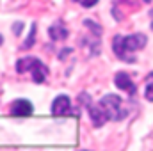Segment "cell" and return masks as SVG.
Returning <instances> with one entry per match:
<instances>
[{
	"instance_id": "52a82bcc",
	"label": "cell",
	"mask_w": 153,
	"mask_h": 151,
	"mask_svg": "<svg viewBox=\"0 0 153 151\" xmlns=\"http://www.w3.org/2000/svg\"><path fill=\"white\" fill-rule=\"evenodd\" d=\"M48 36L52 41H62L68 38V29L64 27L62 21H55L50 29H48Z\"/></svg>"
},
{
	"instance_id": "8fae6325",
	"label": "cell",
	"mask_w": 153,
	"mask_h": 151,
	"mask_svg": "<svg viewBox=\"0 0 153 151\" xmlns=\"http://www.w3.org/2000/svg\"><path fill=\"white\" fill-rule=\"evenodd\" d=\"M13 29H14V34H16V36H20L18 32H20V29H23V23H16V25H14Z\"/></svg>"
},
{
	"instance_id": "9c48e42d",
	"label": "cell",
	"mask_w": 153,
	"mask_h": 151,
	"mask_svg": "<svg viewBox=\"0 0 153 151\" xmlns=\"http://www.w3.org/2000/svg\"><path fill=\"white\" fill-rule=\"evenodd\" d=\"M36 30H38V27H36V23L32 25V29H30V36L29 39L25 41V44H23V48H30L32 44H34V38H36Z\"/></svg>"
},
{
	"instance_id": "8992f818",
	"label": "cell",
	"mask_w": 153,
	"mask_h": 151,
	"mask_svg": "<svg viewBox=\"0 0 153 151\" xmlns=\"http://www.w3.org/2000/svg\"><path fill=\"white\" fill-rule=\"evenodd\" d=\"M32 110H34V107L29 100H16L11 105V114L14 117H27L32 114Z\"/></svg>"
},
{
	"instance_id": "5bb4252c",
	"label": "cell",
	"mask_w": 153,
	"mask_h": 151,
	"mask_svg": "<svg viewBox=\"0 0 153 151\" xmlns=\"http://www.w3.org/2000/svg\"><path fill=\"white\" fill-rule=\"evenodd\" d=\"M143 2H146V4H150V2H152V0H143Z\"/></svg>"
},
{
	"instance_id": "30bf717a",
	"label": "cell",
	"mask_w": 153,
	"mask_h": 151,
	"mask_svg": "<svg viewBox=\"0 0 153 151\" xmlns=\"http://www.w3.org/2000/svg\"><path fill=\"white\" fill-rule=\"evenodd\" d=\"M75 2H78L82 7H85V9H89V7H94L96 4H98V0H75Z\"/></svg>"
},
{
	"instance_id": "4fadbf2b",
	"label": "cell",
	"mask_w": 153,
	"mask_h": 151,
	"mask_svg": "<svg viewBox=\"0 0 153 151\" xmlns=\"http://www.w3.org/2000/svg\"><path fill=\"white\" fill-rule=\"evenodd\" d=\"M150 16H152V18H153V9H152V11H150Z\"/></svg>"
},
{
	"instance_id": "ba28073f",
	"label": "cell",
	"mask_w": 153,
	"mask_h": 151,
	"mask_svg": "<svg viewBox=\"0 0 153 151\" xmlns=\"http://www.w3.org/2000/svg\"><path fill=\"white\" fill-rule=\"evenodd\" d=\"M144 98L148 101H153V71L146 78V89H144Z\"/></svg>"
},
{
	"instance_id": "7c38bea8",
	"label": "cell",
	"mask_w": 153,
	"mask_h": 151,
	"mask_svg": "<svg viewBox=\"0 0 153 151\" xmlns=\"http://www.w3.org/2000/svg\"><path fill=\"white\" fill-rule=\"evenodd\" d=\"M2 43H4V38H2V36H0V44H2Z\"/></svg>"
},
{
	"instance_id": "3957f363",
	"label": "cell",
	"mask_w": 153,
	"mask_h": 151,
	"mask_svg": "<svg viewBox=\"0 0 153 151\" xmlns=\"http://www.w3.org/2000/svg\"><path fill=\"white\" fill-rule=\"evenodd\" d=\"M16 71L20 75L23 73H30L32 75V82L36 84H43L46 80V76L50 73L48 66L45 62H41L36 57H23V59H18L16 61Z\"/></svg>"
},
{
	"instance_id": "7a4b0ae2",
	"label": "cell",
	"mask_w": 153,
	"mask_h": 151,
	"mask_svg": "<svg viewBox=\"0 0 153 151\" xmlns=\"http://www.w3.org/2000/svg\"><path fill=\"white\" fill-rule=\"evenodd\" d=\"M148 43L146 34H130V36H114L112 39V50H114L116 57L128 62V64H134L135 62V52L143 50Z\"/></svg>"
},
{
	"instance_id": "277c9868",
	"label": "cell",
	"mask_w": 153,
	"mask_h": 151,
	"mask_svg": "<svg viewBox=\"0 0 153 151\" xmlns=\"http://www.w3.org/2000/svg\"><path fill=\"white\" fill-rule=\"evenodd\" d=\"M50 110H52V115H55V117L75 114L73 112V109H71V101H70V98L64 96V94L57 96V98L52 101V109H50Z\"/></svg>"
},
{
	"instance_id": "9a60e30c",
	"label": "cell",
	"mask_w": 153,
	"mask_h": 151,
	"mask_svg": "<svg viewBox=\"0 0 153 151\" xmlns=\"http://www.w3.org/2000/svg\"><path fill=\"white\" fill-rule=\"evenodd\" d=\"M152 29H153V21H152Z\"/></svg>"
},
{
	"instance_id": "5b68a950",
	"label": "cell",
	"mask_w": 153,
	"mask_h": 151,
	"mask_svg": "<svg viewBox=\"0 0 153 151\" xmlns=\"http://www.w3.org/2000/svg\"><path fill=\"white\" fill-rule=\"evenodd\" d=\"M114 84L117 89H121V91H126L130 96H135V93H137V87H135V84H134V80H132V76L128 75V73H117L114 78Z\"/></svg>"
},
{
	"instance_id": "6da1fadb",
	"label": "cell",
	"mask_w": 153,
	"mask_h": 151,
	"mask_svg": "<svg viewBox=\"0 0 153 151\" xmlns=\"http://www.w3.org/2000/svg\"><path fill=\"white\" fill-rule=\"evenodd\" d=\"M87 110L94 128H100L107 121H121L128 114L123 100L117 94H107L98 103H87Z\"/></svg>"
}]
</instances>
